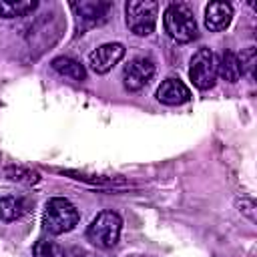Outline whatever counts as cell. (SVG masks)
Here are the masks:
<instances>
[{
    "mask_svg": "<svg viewBox=\"0 0 257 257\" xmlns=\"http://www.w3.org/2000/svg\"><path fill=\"white\" fill-rule=\"evenodd\" d=\"M159 4L155 0H131L124 4V20L133 34L149 36L157 26Z\"/></svg>",
    "mask_w": 257,
    "mask_h": 257,
    "instance_id": "obj_4",
    "label": "cell"
},
{
    "mask_svg": "<svg viewBox=\"0 0 257 257\" xmlns=\"http://www.w3.org/2000/svg\"><path fill=\"white\" fill-rule=\"evenodd\" d=\"M157 100L163 104H169V106H179V104H185L191 100V90L179 78L169 76L157 88Z\"/></svg>",
    "mask_w": 257,
    "mask_h": 257,
    "instance_id": "obj_9",
    "label": "cell"
},
{
    "mask_svg": "<svg viewBox=\"0 0 257 257\" xmlns=\"http://www.w3.org/2000/svg\"><path fill=\"white\" fill-rule=\"evenodd\" d=\"M26 213L24 199L18 197H2L0 199V219L2 221H14Z\"/></svg>",
    "mask_w": 257,
    "mask_h": 257,
    "instance_id": "obj_14",
    "label": "cell"
},
{
    "mask_svg": "<svg viewBox=\"0 0 257 257\" xmlns=\"http://www.w3.org/2000/svg\"><path fill=\"white\" fill-rule=\"evenodd\" d=\"M76 257H94V255H90V253H84V251H76Z\"/></svg>",
    "mask_w": 257,
    "mask_h": 257,
    "instance_id": "obj_19",
    "label": "cell"
},
{
    "mask_svg": "<svg viewBox=\"0 0 257 257\" xmlns=\"http://www.w3.org/2000/svg\"><path fill=\"white\" fill-rule=\"evenodd\" d=\"M32 255L34 257H64V249L56 241L38 239L32 247Z\"/></svg>",
    "mask_w": 257,
    "mask_h": 257,
    "instance_id": "obj_15",
    "label": "cell"
},
{
    "mask_svg": "<svg viewBox=\"0 0 257 257\" xmlns=\"http://www.w3.org/2000/svg\"><path fill=\"white\" fill-rule=\"evenodd\" d=\"M155 76V62L147 56H137L128 60L122 68V84L126 90L137 92L145 88Z\"/></svg>",
    "mask_w": 257,
    "mask_h": 257,
    "instance_id": "obj_7",
    "label": "cell"
},
{
    "mask_svg": "<svg viewBox=\"0 0 257 257\" xmlns=\"http://www.w3.org/2000/svg\"><path fill=\"white\" fill-rule=\"evenodd\" d=\"M38 2L34 0H0V18H18L30 14Z\"/></svg>",
    "mask_w": 257,
    "mask_h": 257,
    "instance_id": "obj_13",
    "label": "cell"
},
{
    "mask_svg": "<svg viewBox=\"0 0 257 257\" xmlns=\"http://www.w3.org/2000/svg\"><path fill=\"white\" fill-rule=\"evenodd\" d=\"M122 56H124V46L120 42H106L96 46L88 54V66L96 74H106L114 64L120 62Z\"/></svg>",
    "mask_w": 257,
    "mask_h": 257,
    "instance_id": "obj_8",
    "label": "cell"
},
{
    "mask_svg": "<svg viewBox=\"0 0 257 257\" xmlns=\"http://www.w3.org/2000/svg\"><path fill=\"white\" fill-rule=\"evenodd\" d=\"M237 205H239V211H241L249 221H255V203H253V199L241 197V201H237Z\"/></svg>",
    "mask_w": 257,
    "mask_h": 257,
    "instance_id": "obj_18",
    "label": "cell"
},
{
    "mask_svg": "<svg viewBox=\"0 0 257 257\" xmlns=\"http://www.w3.org/2000/svg\"><path fill=\"white\" fill-rule=\"evenodd\" d=\"M70 8L76 16V26L80 30V34L88 28L100 26L108 20V12L112 8L110 2H100V0H92V2H70Z\"/></svg>",
    "mask_w": 257,
    "mask_h": 257,
    "instance_id": "obj_6",
    "label": "cell"
},
{
    "mask_svg": "<svg viewBox=\"0 0 257 257\" xmlns=\"http://www.w3.org/2000/svg\"><path fill=\"white\" fill-rule=\"evenodd\" d=\"M4 177L10 179V181L26 183V185H34L40 179L36 171H30V169H24V167H6L4 169Z\"/></svg>",
    "mask_w": 257,
    "mask_h": 257,
    "instance_id": "obj_16",
    "label": "cell"
},
{
    "mask_svg": "<svg viewBox=\"0 0 257 257\" xmlns=\"http://www.w3.org/2000/svg\"><path fill=\"white\" fill-rule=\"evenodd\" d=\"M163 26L169 38L179 44H187L197 38V20L193 10L183 2H173L167 6L163 14Z\"/></svg>",
    "mask_w": 257,
    "mask_h": 257,
    "instance_id": "obj_1",
    "label": "cell"
},
{
    "mask_svg": "<svg viewBox=\"0 0 257 257\" xmlns=\"http://www.w3.org/2000/svg\"><path fill=\"white\" fill-rule=\"evenodd\" d=\"M217 76H221L223 80H227V82H231V84L237 82V80L243 76L239 58H237L235 52L225 50V52L221 54V60H217Z\"/></svg>",
    "mask_w": 257,
    "mask_h": 257,
    "instance_id": "obj_11",
    "label": "cell"
},
{
    "mask_svg": "<svg viewBox=\"0 0 257 257\" xmlns=\"http://www.w3.org/2000/svg\"><path fill=\"white\" fill-rule=\"evenodd\" d=\"M239 64H241V72L249 74L251 78L255 76V62H257V54H255V46H247L245 50H241V54H237Z\"/></svg>",
    "mask_w": 257,
    "mask_h": 257,
    "instance_id": "obj_17",
    "label": "cell"
},
{
    "mask_svg": "<svg viewBox=\"0 0 257 257\" xmlns=\"http://www.w3.org/2000/svg\"><path fill=\"white\" fill-rule=\"evenodd\" d=\"M122 229V219L114 211H100L86 229V239L98 249H110L116 245Z\"/></svg>",
    "mask_w": 257,
    "mask_h": 257,
    "instance_id": "obj_3",
    "label": "cell"
},
{
    "mask_svg": "<svg viewBox=\"0 0 257 257\" xmlns=\"http://www.w3.org/2000/svg\"><path fill=\"white\" fill-rule=\"evenodd\" d=\"M50 66H52L58 74L68 76V78H72V80H78V82H80V80L86 78L84 66H82L78 60L70 58V56H56V58L50 62Z\"/></svg>",
    "mask_w": 257,
    "mask_h": 257,
    "instance_id": "obj_12",
    "label": "cell"
},
{
    "mask_svg": "<svg viewBox=\"0 0 257 257\" xmlns=\"http://www.w3.org/2000/svg\"><path fill=\"white\" fill-rule=\"evenodd\" d=\"M231 20H233V8L229 2L215 0V2H209L205 6V26L211 32L225 30L231 24Z\"/></svg>",
    "mask_w": 257,
    "mask_h": 257,
    "instance_id": "obj_10",
    "label": "cell"
},
{
    "mask_svg": "<svg viewBox=\"0 0 257 257\" xmlns=\"http://www.w3.org/2000/svg\"><path fill=\"white\" fill-rule=\"evenodd\" d=\"M78 209L64 197H54L46 203L42 213V227L48 235H62L78 225Z\"/></svg>",
    "mask_w": 257,
    "mask_h": 257,
    "instance_id": "obj_2",
    "label": "cell"
},
{
    "mask_svg": "<svg viewBox=\"0 0 257 257\" xmlns=\"http://www.w3.org/2000/svg\"><path fill=\"white\" fill-rule=\"evenodd\" d=\"M189 78L199 90H209L217 80V56L209 48H199L189 66Z\"/></svg>",
    "mask_w": 257,
    "mask_h": 257,
    "instance_id": "obj_5",
    "label": "cell"
}]
</instances>
